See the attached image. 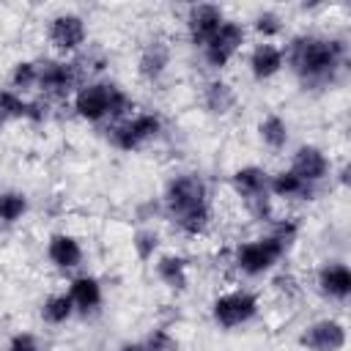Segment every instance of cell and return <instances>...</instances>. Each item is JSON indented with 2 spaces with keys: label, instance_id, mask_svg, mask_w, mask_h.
Masks as SVG:
<instances>
[{
  "label": "cell",
  "instance_id": "cell-1",
  "mask_svg": "<svg viewBox=\"0 0 351 351\" xmlns=\"http://www.w3.org/2000/svg\"><path fill=\"white\" fill-rule=\"evenodd\" d=\"M288 69L299 77V82L307 88L326 85L335 80L346 60V44L340 38H326V36H296L291 38L288 49L282 52Z\"/></svg>",
  "mask_w": 351,
  "mask_h": 351
},
{
  "label": "cell",
  "instance_id": "cell-2",
  "mask_svg": "<svg viewBox=\"0 0 351 351\" xmlns=\"http://www.w3.org/2000/svg\"><path fill=\"white\" fill-rule=\"evenodd\" d=\"M165 206L181 233L186 236L206 233L211 222V206H208V186L197 173L176 176L165 189Z\"/></svg>",
  "mask_w": 351,
  "mask_h": 351
},
{
  "label": "cell",
  "instance_id": "cell-3",
  "mask_svg": "<svg viewBox=\"0 0 351 351\" xmlns=\"http://www.w3.org/2000/svg\"><path fill=\"white\" fill-rule=\"evenodd\" d=\"M132 101L129 96L118 88V85H110V82H88L82 88H77L74 93V110L80 118L85 121H123V115L129 112Z\"/></svg>",
  "mask_w": 351,
  "mask_h": 351
},
{
  "label": "cell",
  "instance_id": "cell-4",
  "mask_svg": "<svg viewBox=\"0 0 351 351\" xmlns=\"http://www.w3.org/2000/svg\"><path fill=\"white\" fill-rule=\"evenodd\" d=\"M288 247H291L288 241H282L274 233H269V236H261V239L239 244L233 263L247 277H261V274H266L269 269H274L280 263V258L288 252Z\"/></svg>",
  "mask_w": 351,
  "mask_h": 351
},
{
  "label": "cell",
  "instance_id": "cell-5",
  "mask_svg": "<svg viewBox=\"0 0 351 351\" xmlns=\"http://www.w3.org/2000/svg\"><path fill=\"white\" fill-rule=\"evenodd\" d=\"M236 195L244 200L247 211L255 217V219H269L271 214V195H269V173L258 165H247V167H239L230 178Z\"/></svg>",
  "mask_w": 351,
  "mask_h": 351
},
{
  "label": "cell",
  "instance_id": "cell-6",
  "mask_svg": "<svg viewBox=\"0 0 351 351\" xmlns=\"http://www.w3.org/2000/svg\"><path fill=\"white\" fill-rule=\"evenodd\" d=\"M159 134H162V118L156 112H137L132 118L118 121L110 129V143L118 151H140Z\"/></svg>",
  "mask_w": 351,
  "mask_h": 351
},
{
  "label": "cell",
  "instance_id": "cell-7",
  "mask_svg": "<svg viewBox=\"0 0 351 351\" xmlns=\"http://www.w3.org/2000/svg\"><path fill=\"white\" fill-rule=\"evenodd\" d=\"M258 315V296L250 291H228L211 302V318L219 329H236Z\"/></svg>",
  "mask_w": 351,
  "mask_h": 351
},
{
  "label": "cell",
  "instance_id": "cell-8",
  "mask_svg": "<svg viewBox=\"0 0 351 351\" xmlns=\"http://www.w3.org/2000/svg\"><path fill=\"white\" fill-rule=\"evenodd\" d=\"M244 38H247L244 25L236 22V19H225V22L219 25V30H217V33L206 41V47H203L206 63H208L211 69H225V66L236 58V52L241 49Z\"/></svg>",
  "mask_w": 351,
  "mask_h": 351
},
{
  "label": "cell",
  "instance_id": "cell-9",
  "mask_svg": "<svg viewBox=\"0 0 351 351\" xmlns=\"http://www.w3.org/2000/svg\"><path fill=\"white\" fill-rule=\"evenodd\" d=\"M49 44L58 49V52H77L85 38H88V27H85V19L80 14H58L49 19Z\"/></svg>",
  "mask_w": 351,
  "mask_h": 351
},
{
  "label": "cell",
  "instance_id": "cell-10",
  "mask_svg": "<svg viewBox=\"0 0 351 351\" xmlns=\"http://www.w3.org/2000/svg\"><path fill=\"white\" fill-rule=\"evenodd\" d=\"M299 346L307 351H343L346 348V326L335 318L315 321L299 335Z\"/></svg>",
  "mask_w": 351,
  "mask_h": 351
},
{
  "label": "cell",
  "instance_id": "cell-11",
  "mask_svg": "<svg viewBox=\"0 0 351 351\" xmlns=\"http://www.w3.org/2000/svg\"><path fill=\"white\" fill-rule=\"evenodd\" d=\"M225 22V14L219 5L214 3H197L189 8L186 14V33H189V41L195 47H206V41L219 30V25Z\"/></svg>",
  "mask_w": 351,
  "mask_h": 351
},
{
  "label": "cell",
  "instance_id": "cell-12",
  "mask_svg": "<svg viewBox=\"0 0 351 351\" xmlns=\"http://www.w3.org/2000/svg\"><path fill=\"white\" fill-rule=\"evenodd\" d=\"M49 96H66L77 88V69L66 60H44L38 63V85Z\"/></svg>",
  "mask_w": 351,
  "mask_h": 351
},
{
  "label": "cell",
  "instance_id": "cell-13",
  "mask_svg": "<svg viewBox=\"0 0 351 351\" xmlns=\"http://www.w3.org/2000/svg\"><path fill=\"white\" fill-rule=\"evenodd\" d=\"M288 170L293 176H299L304 184H318L329 173V159L318 145H302V148H296Z\"/></svg>",
  "mask_w": 351,
  "mask_h": 351
},
{
  "label": "cell",
  "instance_id": "cell-14",
  "mask_svg": "<svg viewBox=\"0 0 351 351\" xmlns=\"http://www.w3.org/2000/svg\"><path fill=\"white\" fill-rule=\"evenodd\" d=\"M285 66V58H282V49L271 41H261L252 47L250 52V74L252 80L263 82V80H271L274 74H280Z\"/></svg>",
  "mask_w": 351,
  "mask_h": 351
},
{
  "label": "cell",
  "instance_id": "cell-15",
  "mask_svg": "<svg viewBox=\"0 0 351 351\" xmlns=\"http://www.w3.org/2000/svg\"><path fill=\"white\" fill-rule=\"evenodd\" d=\"M47 258L58 269H77L82 263V247L74 236L69 233H55L47 241Z\"/></svg>",
  "mask_w": 351,
  "mask_h": 351
},
{
  "label": "cell",
  "instance_id": "cell-16",
  "mask_svg": "<svg viewBox=\"0 0 351 351\" xmlns=\"http://www.w3.org/2000/svg\"><path fill=\"white\" fill-rule=\"evenodd\" d=\"M167 63H170V47H167L162 38H154V41H148V44L143 47L137 69H140V77H143V80L154 82V80H159V77L165 74Z\"/></svg>",
  "mask_w": 351,
  "mask_h": 351
},
{
  "label": "cell",
  "instance_id": "cell-17",
  "mask_svg": "<svg viewBox=\"0 0 351 351\" xmlns=\"http://www.w3.org/2000/svg\"><path fill=\"white\" fill-rule=\"evenodd\" d=\"M66 293H69L74 310H80V313H93L101 304V285L96 277H88V274L74 277Z\"/></svg>",
  "mask_w": 351,
  "mask_h": 351
},
{
  "label": "cell",
  "instance_id": "cell-18",
  "mask_svg": "<svg viewBox=\"0 0 351 351\" xmlns=\"http://www.w3.org/2000/svg\"><path fill=\"white\" fill-rule=\"evenodd\" d=\"M11 118L41 121L44 107L38 101H27L25 96H19L14 90H0V121H11Z\"/></svg>",
  "mask_w": 351,
  "mask_h": 351
},
{
  "label": "cell",
  "instance_id": "cell-19",
  "mask_svg": "<svg viewBox=\"0 0 351 351\" xmlns=\"http://www.w3.org/2000/svg\"><path fill=\"white\" fill-rule=\"evenodd\" d=\"M318 288L332 299H346L351 293V271L346 263H326L318 271Z\"/></svg>",
  "mask_w": 351,
  "mask_h": 351
},
{
  "label": "cell",
  "instance_id": "cell-20",
  "mask_svg": "<svg viewBox=\"0 0 351 351\" xmlns=\"http://www.w3.org/2000/svg\"><path fill=\"white\" fill-rule=\"evenodd\" d=\"M156 277L170 288V291H186L189 285V269L181 255H162L156 261Z\"/></svg>",
  "mask_w": 351,
  "mask_h": 351
},
{
  "label": "cell",
  "instance_id": "cell-21",
  "mask_svg": "<svg viewBox=\"0 0 351 351\" xmlns=\"http://www.w3.org/2000/svg\"><path fill=\"white\" fill-rule=\"evenodd\" d=\"M203 107L211 115H228L236 107V90L222 80H211L203 90Z\"/></svg>",
  "mask_w": 351,
  "mask_h": 351
},
{
  "label": "cell",
  "instance_id": "cell-22",
  "mask_svg": "<svg viewBox=\"0 0 351 351\" xmlns=\"http://www.w3.org/2000/svg\"><path fill=\"white\" fill-rule=\"evenodd\" d=\"M310 192H313V184H304L291 170H280V173L269 176V195H274V197H302Z\"/></svg>",
  "mask_w": 351,
  "mask_h": 351
},
{
  "label": "cell",
  "instance_id": "cell-23",
  "mask_svg": "<svg viewBox=\"0 0 351 351\" xmlns=\"http://www.w3.org/2000/svg\"><path fill=\"white\" fill-rule=\"evenodd\" d=\"M258 134L269 151H282L288 145V123L280 115H266L258 123Z\"/></svg>",
  "mask_w": 351,
  "mask_h": 351
},
{
  "label": "cell",
  "instance_id": "cell-24",
  "mask_svg": "<svg viewBox=\"0 0 351 351\" xmlns=\"http://www.w3.org/2000/svg\"><path fill=\"white\" fill-rule=\"evenodd\" d=\"M74 313H77V310H74L69 293H52V296L44 302V307H41V318H44L47 324H55V326H58V324H66Z\"/></svg>",
  "mask_w": 351,
  "mask_h": 351
},
{
  "label": "cell",
  "instance_id": "cell-25",
  "mask_svg": "<svg viewBox=\"0 0 351 351\" xmlns=\"http://www.w3.org/2000/svg\"><path fill=\"white\" fill-rule=\"evenodd\" d=\"M25 214H27V197H25L22 192H14V189L0 192V222L14 225V222H19Z\"/></svg>",
  "mask_w": 351,
  "mask_h": 351
},
{
  "label": "cell",
  "instance_id": "cell-26",
  "mask_svg": "<svg viewBox=\"0 0 351 351\" xmlns=\"http://www.w3.org/2000/svg\"><path fill=\"white\" fill-rule=\"evenodd\" d=\"M38 85V63L33 60H19L14 69H11V90L14 93H25L30 88Z\"/></svg>",
  "mask_w": 351,
  "mask_h": 351
},
{
  "label": "cell",
  "instance_id": "cell-27",
  "mask_svg": "<svg viewBox=\"0 0 351 351\" xmlns=\"http://www.w3.org/2000/svg\"><path fill=\"white\" fill-rule=\"evenodd\" d=\"M255 30L263 36V41L274 38V36L282 30V19H280V14H274V11H263V14H258V16H255Z\"/></svg>",
  "mask_w": 351,
  "mask_h": 351
},
{
  "label": "cell",
  "instance_id": "cell-28",
  "mask_svg": "<svg viewBox=\"0 0 351 351\" xmlns=\"http://www.w3.org/2000/svg\"><path fill=\"white\" fill-rule=\"evenodd\" d=\"M156 244H159V239H156V233H154V230H137V233H134V241H132V247H134L137 258H143V261H148V258L154 255Z\"/></svg>",
  "mask_w": 351,
  "mask_h": 351
},
{
  "label": "cell",
  "instance_id": "cell-29",
  "mask_svg": "<svg viewBox=\"0 0 351 351\" xmlns=\"http://www.w3.org/2000/svg\"><path fill=\"white\" fill-rule=\"evenodd\" d=\"M145 343H148L151 351H176V340H173L165 329H154Z\"/></svg>",
  "mask_w": 351,
  "mask_h": 351
},
{
  "label": "cell",
  "instance_id": "cell-30",
  "mask_svg": "<svg viewBox=\"0 0 351 351\" xmlns=\"http://www.w3.org/2000/svg\"><path fill=\"white\" fill-rule=\"evenodd\" d=\"M8 351H41V348H38V340L30 332H16L8 340Z\"/></svg>",
  "mask_w": 351,
  "mask_h": 351
},
{
  "label": "cell",
  "instance_id": "cell-31",
  "mask_svg": "<svg viewBox=\"0 0 351 351\" xmlns=\"http://www.w3.org/2000/svg\"><path fill=\"white\" fill-rule=\"evenodd\" d=\"M121 351H151V348H148V343L143 340V343H123Z\"/></svg>",
  "mask_w": 351,
  "mask_h": 351
}]
</instances>
